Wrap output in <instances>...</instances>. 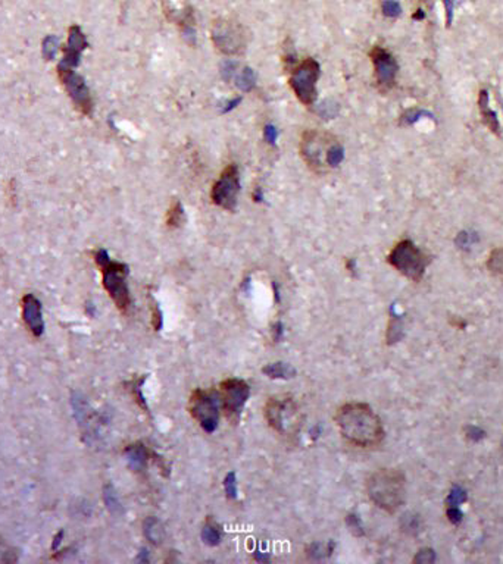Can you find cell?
Wrapping results in <instances>:
<instances>
[{"label":"cell","mask_w":503,"mask_h":564,"mask_svg":"<svg viewBox=\"0 0 503 564\" xmlns=\"http://www.w3.org/2000/svg\"><path fill=\"white\" fill-rule=\"evenodd\" d=\"M23 319L34 337H41L45 333V320L41 313V303L32 294H25L23 298Z\"/></svg>","instance_id":"9a60e30c"},{"label":"cell","mask_w":503,"mask_h":564,"mask_svg":"<svg viewBox=\"0 0 503 564\" xmlns=\"http://www.w3.org/2000/svg\"><path fill=\"white\" fill-rule=\"evenodd\" d=\"M443 3L446 9V24L449 27L453 19V0H443Z\"/></svg>","instance_id":"f546056e"},{"label":"cell","mask_w":503,"mask_h":564,"mask_svg":"<svg viewBox=\"0 0 503 564\" xmlns=\"http://www.w3.org/2000/svg\"><path fill=\"white\" fill-rule=\"evenodd\" d=\"M58 75L75 107L83 115L90 116L93 112V98L89 87L85 84V80L80 74H76L74 68H67V66L61 63L58 65Z\"/></svg>","instance_id":"30bf717a"},{"label":"cell","mask_w":503,"mask_h":564,"mask_svg":"<svg viewBox=\"0 0 503 564\" xmlns=\"http://www.w3.org/2000/svg\"><path fill=\"white\" fill-rule=\"evenodd\" d=\"M287 84L303 106H312L318 97L316 85L321 79V65L314 58H303L287 66Z\"/></svg>","instance_id":"5b68a950"},{"label":"cell","mask_w":503,"mask_h":564,"mask_svg":"<svg viewBox=\"0 0 503 564\" xmlns=\"http://www.w3.org/2000/svg\"><path fill=\"white\" fill-rule=\"evenodd\" d=\"M224 491L228 500H236L237 499V477L236 472L227 473V477L224 478Z\"/></svg>","instance_id":"d4e9b609"},{"label":"cell","mask_w":503,"mask_h":564,"mask_svg":"<svg viewBox=\"0 0 503 564\" xmlns=\"http://www.w3.org/2000/svg\"><path fill=\"white\" fill-rule=\"evenodd\" d=\"M368 495L373 503L387 513H395L404 503L407 483L398 469H380L368 479Z\"/></svg>","instance_id":"3957f363"},{"label":"cell","mask_w":503,"mask_h":564,"mask_svg":"<svg viewBox=\"0 0 503 564\" xmlns=\"http://www.w3.org/2000/svg\"><path fill=\"white\" fill-rule=\"evenodd\" d=\"M184 222V209L183 205L177 200H174L172 205L167 210L165 216V224L170 229H177L183 225Z\"/></svg>","instance_id":"ffe728a7"},{"label":"cell","mask_w":503,"mask_h":564,"mask_svg":"<svg viewBox=\"0 0 503 564\" xmlns=\"http://www.w3.org/2000/svg\"><path fill=\"white\" fill-rule=\"evenodd\" d=\"M296 406L291 400H278V398H269L265 404V419L272 429H276L280 434L287 432L289 420L296 413Z\"/></svg>","instance_id":"4fadbf2b"},{"label":"cell","mask_w":503,"mask_h":564,"mask_svg":"<svg viewBox=\"0 0 503 564\" xmlns=\"http://www.w3.org/2000/svg\"><path fill=\"white\" fill-rule=\"evenodd\" d=\"M478 110L481 121H483V124L489 128V131L496 136H500L499 118L495 110L490 107V97L487 90H480L478 93Z\"/></svg>","instance_id":"2e32d148"},{"label":"cell","mask_w":503,"mask_h":564,"mask_svg":"<svg viewBox=\"0 0 503 564\" xmlns=\"http://www.w3.org/2000/svg\"><path fill=\"white\" fill-rule=\"evenodd\" d=\"M255 560H258V561H268V560H269V554H267V552L256 551V552H255Z\"/></svg>","instance_id":"d6a6232c"},{"label":"cell","mask_w":503,"mask_h":564,"mask_svg":"<svg viewBox=\"0 0 503 564\" xmlns=\"http://www.w3.org/2000/svg\"><path fill=\"white\" fill-rule=\"evenodd\" d=\"M368 56L374 66V79L377 88L381 93H389L396 85L399 63L390 50L382 46H373Z\"/></svg>","instance_id":"9c48e42d"},{"label":"cell","mask_w":503,"mask_h":564,"mask_svg":"<svg viewBox=\"0 0 503 564\" xmlns=\"http://www.w3.org/2000/svg\"><path fill=\"white\" fill-rule=\"evenodd\" d=\"M18 561V551L12 547H9L5 544L3 541H0V564H8V563H17Z\"/></svg>","instance_id":"484cf974"},{"label":"cell","mask_w":503,"mask_h":564,"mask_svg":"<svg viewBox=\"0 0 503 564\" xmlns=\"http://www.w3.org/2000/svg\"><path fill=\"white\" fill-rule=\"evenodd\" d=\"M342 435L359 447L378 446L384 438V428L378 415L364 403H347L334 416Z\"/></svg>","instance_id":"6da1fadb"},{"label":"cell","mask_w":503,"mask_h":564,"mask_svg":"<svg viewBox=\"0 0 503 564\" xmlns=\"http://www.w3.org/2000/svg\"><path fill=\"white\" fill-rule=\"evenodd\" d=\"M299 154L314 174H327L337 168L345 158L342 141L324 129L312 128L302 132Z\"/></svg>","instance_id":"7a4b0ae2"},{"label":"cell","mask_w":503,"mask_h":564,"mask_svg":"<svg viewBox=\"0 0 503 564\" xmlns=\"http://www.w3.org/2000/svg\"><path fill=\"white\" fill-rule=\"evenodd\" d=\"M283 334H284V326L281 322H277L274 325V329H272V338H274V341H280L283 338Z\"/></svg>","instance_id":"4dcf8cb0"},{"label":"cell","mask_w":503,"mask_h":564,"mask_svg":"<svg viewBox=\"0 0 503 564\" xmlns=\"http://www.w3.org/2000/svg\"><path fill=\"white\" fill-rule=\"evenodd\" d=\"M94 260L102 272V284L115 306L123 313H127L131 307V295L127 285L128 267L125 263L115 262L106 250L101 249L94 253Z\"/></svg>","instance_id":"277c9868"},{"label":"cell","mask_w":503,"mask_h":564,"mask_svg":"<svg viewBox=\"0 0 503 564\" xmlns=\"http://www.w3.org/2000/svg\"><path fill=\"white\" fill-rule=\"evenodd\" d=\"M346 525H347L349 530H351V532L355 536H362L364 535V526H362V522H360L359 516L347 514L346 516Z\"/></svg>","instance_id":"4316f807"},{"label":"cell","mask_w":503,"mask_h":564,"mask_svg":"<svg viewBox=\"0 0 503 564\" xmlns=\"http://www.w3.org/2000/svg\"><path fill=\"white\" fill-rule=\"evenodd\" d=\"M387 262L404 278L420 282L430 264V258L412 240H402L389 253Z\"/></svg>","instance_id":"8992f818"},{"label":"cell","mask_w":503,"mask_h":564,"mask_svg":"<svg viewBox=\"0 0 503 564\" xmlns=\"http://www.w3.org/2000/svg\"><path fill=\"white\" fill-rule=\"evenodd\" d=\"M87 48H89V41H87L83 30L79 25H72L68 31V41L63 49V59L61 61V65L75 70L80 65L81 53Z\"/></svg>","instance_id":"5bb4252c"},{"label":"cell","mask_w":503,"mask_h":564,"mask_svg":"<svg viewBox=\"0 0 503 564\" xmlns=\"http://www.w3.org/2000/svg\"><path fill=\"white\" fill-rule=\"evenodd\" d=\"M382 12L387 17H398L400 14V5L395 0H386L382 2Z\"/></svg>","instance_id":"f1b7e54d"},{"label":"cell","mask_w":503,"mask_h":564,"mask_svg":"<svg viewBox=\"0 0 503 564\" xmlns=\"http://www.w3.org/2000/svg\"><path fill=\"white\" fill-rule=\"evenodd\" d=\"M223 406L227 416L232 419H237L242 415L245 404L247 403L250 397V386L237 378H229L221 382L220 385Z\"/></svg>","instance_id":"7c38bea8"},{"label":"cell","mask_w":503,"mask_h":564,"mask_svg":"<svg viewBox=\"0 0 503 564\" xmlns=\"http://www.w3.org/2000/svg\"><path fill=\"white\" fill-rule=\"evenodd\" d=\"M240 193V172L236 163H228L211 188V200L227 212H236Z\"/></svg>","instance_id":"52a82bcc"},{"label":"cell","mask_w":503,"mask_h":564,"mask_svg":"<svg viewBox=\"0 0 503 564\" xmlns=\"http://www.w3.org/2000/svg\"><path fill=\"white\" fill-rule=\"evenodd\" d=\"M190 413L198 420L202 429L207 434L215 432L218 428V404L212 394L196 390L190 397Z\"/></svg>","instance_id":"8fae6325"},{"label":"cell","mask_w":503,"mask_h":564,"mask_svg":"<svg viewBox=\"0 0 503 564\" xmlns=\"http://www.w3.org/2000/svg\"><path fill=\"white\" fill-rule=\"evenodd\" d=\"M124 455L127 457L130 468L136 472L145 470V468L147 466L149 456H150L149 450L141 444V442H136V444L127 446L124 450Z\"/></svg>","instance_id":"e0dca14e"},{"label":"cell","mask_w":503,"mask_h":564,"mask_svg":"<svg viewBox=\"0 0 503 564\" xmlns=\"http://www.w3.org/2000/svg\"><path fill=\"white\" fill-rule=\"evenodd\" d=\"M59 50V40L54 36H46L41 44V54L46 61H53Z\"/></svg>","instance_id":"603a6c76"},{"label":"cell","mask_w":503,"mask_h":564,"mask_svg":"<svg viewBox=\"0 0 503 564\" xmlns=\"http://www.w3.org/2000/svg\"><path fill=\"white\" fill-rule=\"evenodd\" d=\"M262 373L265 376H268L269 379H283V381H287L291 379L296 376V369H294L291 364L289 363H284V362H276V363H269L267 366L262 369Z\"/></svg>","instance_id":"ac0fdd59"},{"label":"cell","mask_w":503,"mask_h":564,"mask_svg":"<svg viewBox=\"0 0 503 564\" xmlns=\"http://www.w3.org/2000/svg\"><path fill=\"white\" fill-rule=\"evenodd\" d=\"M147 556H149V554H147V550H146V548H143V550H141V551H140V556H138V560H140V561H143V563H146V561H149Z\"/></svg>","instance_id":"836d02e7"},{"label":"cell","mask_w":503,"mask_h":564,"mask_svg":"<svg viewBox=\"0 0 503 564\" xmlns=\"http://www.w3.org/2000/svg\"><path fill=\"white\" fill-rule=\"evenodd\" d=\"M212 40L216 49L225 54L242 53L247 43L243 27L232 19H218L214 22Z\"/></svg>","instance_id":"ba28073f"},{"label":"cell","mask_w":503,"mask_h":564,"mask_svg":"<svg viewBox=\"0 0 503 564\" xmlns=\"http://www.w3.org/2000/svg\"><path fill=\"white\" fill-rule=\"evenodd\" d=\"M334 547H336V544L333 543V541H330V543H327V544L314 543V544H311L308 547V550H306V551H308V556L311 558L321 560V558H324L327 556H331Z\"/></svg>","instance_id":"7402d4cb"},{"label":"cell","mask_w":503,"mask_h":564,"mask_svg":"<svg viewBox=\"0 0 503 564\" xmlns=\"http://www.w3.org/2000/svg\"><path fill=\"white\" fill-rule=\"evenodd\" d=\"M143 530L145 536L153 545H161L163 543V538H165V530H163L162 523L158 521L156 517H147L143 523Z\"/></svg>","instance_id":"d6986e66"},{"label":"cell","mask_w":503,"mask_h":564,"mask_svg":"<svg viewBox=\"0 0 503 564\" xmlns=\"http://www.w3.org/2000/svg\"><path fill=\"white\" fill-rule=\"evenodd\" d=\"M103 501H105V505H106L107 510L111 512L112 514L118 516V514L123 513L121 501H119L118 495H116V491H115V488H114V486H112L111 483H106V485H105V488H103Z\"/></svg>","instance_id":"44dd1931"},{"label":"cell","mask_w":503,"mask_h":564,"mask_svg":"<svg viewBox=\"0 0 503 564\" xmlns=\"http://www.w3.org/2000/svg\"><path fill=\"white\" fill-rule=\"evenodd\" d=\"M152 325L155 331H161L163 325V316H162L161 307L158 303H153V307H152Z\"/></svg>","instance_id":"83f0119b"},{"label":"cell","mask_w":503,"mask_h":564,"mask_svg":"<svg viewBox=\"0 0 503 564\" xmlns=\"http://www.w3.org/2000/svg\"><path fill=\"white\" fill-rule=\"evenodd\" d=\"M62 536H63V530H59V534H58L57 536H54V539H53V545H52V550H53V551L59 547L61 541H62Z\"/></svg>","instance_id":"1f68e13d"},{"label":"cell","mask_w":503,"mask_h":564,"mask_svg":"<svg viewBox=\"0 0 503 564\" xmlns=\"http://www.w3.org/2000/svg\"><path fill=\"white\" fill-rule=\"evenodd\" d=\"M202 541L209 547H216L221 541V532L214 525L206 523L202 529Z\"/></svg>","instance_id":"cb8c5ba5"}]
</instances>
